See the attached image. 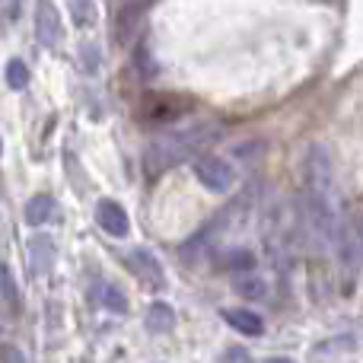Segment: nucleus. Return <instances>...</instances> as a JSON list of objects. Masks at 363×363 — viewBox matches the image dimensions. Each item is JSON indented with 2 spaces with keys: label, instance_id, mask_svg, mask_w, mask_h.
<instances>
[{
  "label": "nucleus",
  "instance_id": "obj_12",
  "mask_svg": "<svg viewBox=\"0 0 363 363\" xmlns=\"http://www.w3.org/2000/svg\"><path fill=\"white\" fill-rule=\"evenodd\" d=\"M57 204L51 194H35V198L26 204V223L29 226H45L48 220H55Z\"/></svg>",
  "mask_w": 363,
  "mask_h": 363
},
{
  "label": "nucleus",
  "instance_id": "obj_2",
  "mask_svg": "<svg viewBox=\"0 0 363 363\" xmlns=\"http://www.w3.org/2000/svg\"><path fill=\"white\" fill-rule=\"evenodd\" d=\"M303 176H306V194L338 198L335 194V166H332V157H328V147L322 144L309 147L306 160H303Z\"/></svg>",
  "mask_w": 363,
  "mask_h": 363
},
{
  "label": "nucleus",
  "instance_id": "obj_5",
  "mask_svg": "<svg viewBox=\"0 0 363 363\" xmlns=\"http://www.w3.org/2000/svg\"><path fill=\"white\" fill-rule=\"evenodd\" d=\"M341 264L345 274H357L360 262H363V223L341 226Z\"/></svg>",
  "mask_w": 363,
  "mask_h": 363
},
{
  "label": "nucleus",
  "instance_id": "obj_8",
  "mask_svg": "<svg viewBox=\"0 0 363 363\" xmlns=\"http://www.w3.org/2000/svg\"><path fill=\"white\" fill-rule=\"evenodd\" d=\"M96 220H99V226L108 233V236H128V230H131L125 207H121L118 201H108V198L99 201V207H96Z\"/></svg>",
  "mask_w": 363,
  "mask_h": 363
},
{
  "label": "nucleus",
  "instance_id": "obj_18",
  "mask_svg": "<svg viewBox=\"0 0 363 363\" xmlns=\"http://www.w3.org/2000/svg\"><path fill=\"white\" fill-rule=\"evenodd\" d=\"M6 86L10 89H26L29 86V67H26L19 57H10V64H6Z\"/></svg>",
  "mask_w": 363,
  "mask_h": 363
},
{
  "label": "nucleus",
  "instance_id": "obj_19",
  "mask_svg": "<svg viewBox=\"0 0 363 363\" xmlns=\"http://www.w3.org/2000/svg\"><path fill=\"white\" fill-rule=\"evenodd\" d=\"M0 300L10 303V306H19V287H16V281H13L10 268H6L4 262H0Z\"/></svg>",
  "mask_w": 363,
  "mask_h": 363
},
{
  "label": "nucleus",
  "instance_id": "obj_3",
  "mask_svg": "<svg viewBox=\"0 0 363 363\" xmlns=\"http://www.w3.org/2000/svg\"><path fill=\"white\" fill-rule=\"evenodd\" d=\"M191 172H194V179H198L201 185L207 188V191H217V194L230 191L233 182H236V172H233V166L226 163V160L213 157V153H204V157H194Z\"/></svg>",
  "mask_w": 363,
  "mask_h": 363
},
{
  "label": "nucleus",
  "instance_id": "obj_9",
  "mask_svg": "<svg viewBox=\"0 0 363 363\" xmlns=\"http://www.w3.org/2000/svg\"><path fill=\"white\" fill-rule=\"evenodd\" d=\"M89 300H93L99 309H106V313H115V315L128 313V296L108 281H96L93 287H89Z\"/></svg>",
  "mask_w": 363,
  "mask_h": 363
},
{
  "label": "nucleus",
  "instance_id": "obj_22",
  "mask_svg": "<svg viewBox=\"0 0 363 363\" xmlns=\"http://www.w3.org/2000/svg\"><path fill=\"white\" fill-rule=\"evenodd\" d=\"M220 363H249V351L245 347H226L223 351V357H220Z\"/></svg>",
  "mask_w": 363,
  "mask_h": 363
},
{
  "label": "nucleus",
  "instance_id": "obj_13",
  "mask_svg": "<svg viewBox=\"0 0 363 363\" xmlns=\"http://www.w3.org/2000/svg\"><path fill=\"white\" fill-rule=\"evenodd\" d=\"M354 345H357V341H354L351 335H341V338H332V341H325V345H319L313 351V357H315V363H325L335 357H351Z\"/></svg>",
  "mask_w": 363,
  "mask_h": 363
},
{
  "label": "nucleus",
  "instance_id": "obj_14",
  "mask_svg": "<svg viewBox=\"0 0 363 363\" xmlns=\"http://www.w3.org/2000/svg\"><path fill=\"white\" fill-rule=\"evenodd\" d=\"M147 328L157 335H166L176 328V313H172L169 303H153V306L147 309Z\"/></svg>",
  "mask_w": 363,
  "mask_h": 363
},
{
  "label": "nucleus",
  "instance_id": "obj_6",
  "mask_svg": "<svg viewBox=\"0 0 363 363\" xmlns=\"http://www.w3.org/2000/svg\"><path fill=\"white\" fill-rule=\"evenodd\" d=\"M35 38L42 45H48V48H55V45L61 42V13H57L55 4H48V0H42V4L35 6Z\"/></svg>",
  "mask_w": 363,
  "mask_h": 363
},
{
  "label": "nucleus",
  "instance_id": "obj_11",
  "mask_svg": "<svg viewBox=\"0 0 363 363\" xmlns=\"http://www.w3.org/2000/svg\"><path fill=\"white\" fill-rule=\"evenodd\" d=\"M144 13H147V6H138V4H128V6H121L118 10V19H115V35H118V42H131L134 38V32H138V26H140V19H144Z\"/></svg>",
  "mask_w": 363,
  "mask_h": 363
},
{
  "label": "nucleus",
  "instance_id": "obj_17",
  "mask_svg": "<svg viewBox=\"0 0 363 363\" xmlns=\"http://www.w3.org/2000/svg\"><path fill=\"white\" fill-rule=\"evenodd\" d=\"M172 99H150L147 102V118L150 121H172L185 112V106H169Z\"/></svg>",
  "mask_w": 363,
  "mask_h": 363
},
{
  "label": "nucleus",
  "instance_id": "obj_4",
  "mask_svg": "<svg viewBox=\"0 0 363 363\" xmlns=\"http://www.w3.org/2000/svg\"><path fill=\"white\" fill-rule=\"evenodd\" d=\"M125 262H128V268L138 274V281H144L147 287H163V284H166V271H163V264L157 262V255H153V252L131 249L125 255Z\"/></svg>",
  "mask_w": 363,
  "mask_h": 363
},
{
  "label": "nucleus",
  "instance_id": "obj_23",
  "mask_svg": "<svg viewBox=\"0 0 363 363\" xmlns=\"http://www.w3.org/2000/svg\"><path fill=\"white\" fill-rule=\"evenodd\" d=\"M0 363H26V357L16 347H4V351H0Z\"/></svg>",
  "mask_w": 363,
  "mask_h": 363
},
{
  "label": "nucleus",
  "instance_id": "obj_25",
  "mask_svg": "<svg viewBox=\"0 0 363 363\" xmlns=\"http://www.w3.org/2000/svg\"><path fill=\"white\" fill-rule=\"evenodd\" d=\"M0 335H4V322H0Z\"/></svg>",
  "mask_w": 363,
  "mask_h": 363
},
{
  "label": "nucleus",
  "instance_id": "obj_16",
  "mask_svg": "<svg viewBox=\"0 0 363 363\" xmlns=\"http://www.w3.org/2000/svg\"><path fill=\"white\" fill-rule=\"evenodd\" d=\"M223 268L226 271H236V274L242 277V274H249V271L255 268V255H252L249 249H233V252H226Z\"/></svg>",
  "mask_w": 363,
  "mask_h": 363
},
{
  "label": "nucleus",
  "instance_id": "obj_1",
  "mask_svg": "<svg viewBox=\"0 0 363 363\" xmlns=\"http://www.w3.org/2000/svg\"><path fill=\"white\" fill-rule=\"evenodd\" d=\"M220 134V128L213 121H194V125H185V128H176V131H166L147 147V157H144V166L150 176H160V172L172 169L179 166L182 160H188L191 153H198L201 147L213 144Z\"/></svg>",
  "mask_w": 363,
  "mask_h": 363
},
{
  "label": "nucleus",
  "instance_id": "obj_21",
  "mask_svg": "<svg viewBox=\"0 0 363 363\" xmlns=\"http://www.w3.org/2000/svg\"><path fill=\"white\" fill-rule=\"evenodd\" d=\"M70 13L77 16V23H89V19L96 16V6L93 4H83V0H74V4H70Z\"/></svg>",
  "mask_w": 363,
  "mask_h": 363
},
{
  "label": "nucleus",
  "instance_id": "obj_10",
  "mask_svg": "<svg viewBox=\"0 0 363 363\" xmlns=\"http://www.w3.org/2000/svg\"><path fill=\"white\" fill-rule=\"evenodd\" d=\"M223 319L230 322L236 332H242V335H249V338H258V335H264V322H262V315L258 313H252V309H226L223 313Z\"/></svg>",
  "mask_w": 363,
  "mask_h": 363
},
{
  "label": "nucleus",
  "instance_id": "obj_24",
  "mask_svg": "<svg viewBox=\"0 0 363 363\" xmlns=\"http://www.w3.org/2000/svg\"><path fill=\"white\" fill-rule=\"evenodd\" d=\"M268 363H290L287 357H274V360H268Z\"/></svg>",
  "mask_w": 363,
  "mask_h": 363
},
{
  "label": "nucleus",
  "instance_id": "obj_15",
  "mask_svg": "<svg viewBox=\"0 0 363 363\" xmlns=\"http://www.w3.org/2000/svg\"><path fill=\"white\" fill-rule=\"evenodd\" d=\"M233 290H236L242 300H262V296L268 294V284H264L258 274H242V277H236Z\"/></svg>",
  "mask_w": 363,
  "mask_h": 363
},
{
  "label": "nucleus",
  "instance_id": "obj_7",
  "mask_svg": "<svg viewBox=\"0 0 363 363\" xmlns=\"http://www.w3.org/2000/svg\"><path fill=\"white\" fill-rule=\"evenodd\" d=\"M55 242H51V236H45V233H35V236L29 239V271L35 277L48 274L51 268H55Z\"/></svg>",
  "mask_w": 363,
  "mask_h": 363
},
{
  "label": "nucleus",
  "instance_id": "obj_20",
  "mask_svg": "<svg viewBox=\"0 0 363 363\" xmlns=\"http://www.w3.org/2000/svg\"><path fill=\"white\" fill-rule=\"evenodd\" d=\"M134 64L140 67V74H144L147 80L157 74V64H153V57H150V51H147V48H138V55H134Z\"/></svg>",
  "mask_w": 363,
  "mask_h": 363
}]
</instances>
